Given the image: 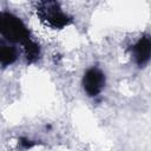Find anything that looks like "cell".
<instances>
[{
  "label": "cell",
  "mask_w": 151,
  "mask_h": 151,
  "mask_svg": "<svg viewBox=\"0 0 151 151\" xmlns=\"http://www.w3.org/2000/svg\"><path fill=\"white\" fill-rule=\"evenodd\" d=\"M17 58V51L13 48V47H9V46H4L1 47V51H0V59H1V64L5 66V65H8L11 63H13Z\"/></svg>",
  "instance_id": "5b68a950"
},
{
  "label": "cell",
  "mask_w": 151,
  "mask_h": 151,
  "mask_svg": "<svg viewBox=\"0 0 151 151\" xmlns=\"http://www.w3.org/2000/svg\"><path fill=\"white\" fill-rule=\"evenodd\" d=\"M104 76L98 70H90L84 77V88L90 96H96L103 87Z\"/></svg>",
  "instance_id": "7a4b0ae2"
},
{
  "label": "cell",
  "mask_w": 151,
  "mask_h": 151,
  "mask_svg": "<svg viewBox=\"0 0 151 151\" xmlns=\"http://www.w3.org/2000/svg\"><path fill=\"white\" fill-rule=\"evenodd\" d=\"M46 6H47V8H45V12H46V15H47V19H48V21L52 24V25H54V26H57V27H60V26H64L65 24H66V15L65 14H63L59 9H58V7H53V8H51L50 6H51V4H46Z\"/></svg>",
  "instance_id": "277c9868"
},
{
  "label": "cell",
  "mask_w": 151,
  "mask_h": 151,
  "mask_svg": "<svg viewBox=\"0 0 151 151\" xmlns=\"http://www.w3.org/2000/svg\"><path fill=\"white\" fill-rule=\"evenodd\" d=\"M1 33L13 41H21L24 44L28 41V32L22 22L8 13H2L1 15Z\"/></svg>",
  "instance_id": "6da1fadb"
},
{
  "label": "cell",
  "mask_w": 151,
  "mask_h": 151,
  "mask_svg": "<svg viewBox=\"0 0 151 151\" xmlns=\"http://www.w3.org/2000/svg\"><path fill=\"white\" fill-rule=\"evenodd\" d=\"M136 52V59L139 65H143L146 63L151 55V39L150 38H143L139 40V42L134 46Z\"/></svg>",
  "instance_id": "3957f363"
}]
</instances>
